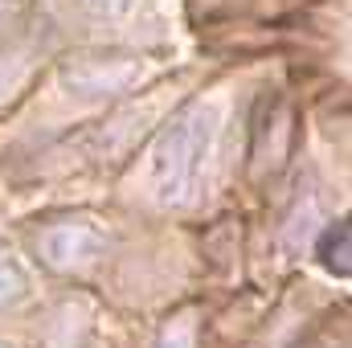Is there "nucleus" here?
Masks as SVG:
<instances>
[{"mask_svg":"<svg viewBox=\"0 0 352 348\" xmlns=\"http://www.w3.org/2000/svg\"><path fill=\"white\" fill-rule=\"evenodd\" d=\"M316 259L324 262L328 270H336V274H349L352 270V230H349V221H336V226H328V230L320 234Z\"/></svg>","mask_w":352,"mask_h":348,"instance_id":"obj_4","label":"nucleus"},{"mask_svg":"<svg viewBox=\"0 0 352 348\" xmlns=\"http://www.w3.org/2000/svg\"><path fill=\"white\" fill-rule=\"evenodd\" d=\"M213 135H217V111L205 102L180 107L164 123L156 152H152V184H156L160 205L180 209L197 197L205 160L213 152Z\"/></svg>","mask_w":352,"mask_h":348,"instance_id":"obj_1","label":"nucleus"},{"mask_svg":"<svg viewBox=\"0 0 352 348\" xmlns=\"http://www.w3.org/2000/svg\"><path fill=\"white\" fill-rule=\"evenodd\" d=\"M78 4L87 8L90 17H119V12H127L131 0H78Z\"/></svg>","mask_w":352,"mask_h":348,"instance_id":"obj_7","label":"nucleus"},{"mask_svg":"<svg viewBox=\"0 0 352 348\" xmlns=\"http://www.w3.org/2000/svg\"><path fill=\"white\" fill-rule=\"evenodd\" d=\"M25 291H29V274H25V266H21L16 259H8V254H0V307L21 303Z\"/></svg>","mask_w":352,"mask_h":348,"instance_id":"obj_5","label":"nucleus"},{"mask_svg":"<svg viewBox=\"0 0 352 348\" xmlns=\"http://www.w3.org/2000/svg\"><path fill=\"white\" fill-rule=\"evenodd\" d=\"M160 348H197V328L188 320H173L160 332Z\"/></svg>","mask_w":352,"mask_h":348,"instance_id":"obj_6","label":"nucleus"},{"mask_svg":"<svg viewBox=\"0 0 352 348\" xmlns=\"http://www.w3.org/2000/svg\"><path fill=\"white\" fill-rule=\"evenodd\" d=\"M140 74V66L131 58H78L74 66H66V87L74 94H111V90L131 87V78Z\"/></svg>","mask_w":352,"mask_h":348,"instance_id":"obj_3","label":"nucleus"},{"mask_svg":"<svg viewBox=\"0 0 352 348\" xmlns=\"http://www.w3.org/2000/svg\"><path fill=\"white\" fill-rule=\"evenodd\" d=\"M0 348H8V345H0Z\"/></svg>","mask_w":352,"mask_h":348,"instance_id":"obj_9","label":"nucleus"},{"mask_svg":"<svg viewBox=\"0 0 352 348\" xmlns=\"http://www.w3.org/2000/svg\"><path fill=\"white\" fill-rule=\"evenodd\" d=\"M8 8H12V0H0V21L8 17Z\"/></svg>","mask_w":352,"mask_h":348,"instance_id":"obj_8","label":"nucleus"},{"mask_svg":"<svg viewBox=\"0 0 352 348\" xmlns=\"http://www.w3.org/2000/svg\"><path fill=\"white\" fill-rule=\"evenodd\" d=\"M37 250L54 270H87L107 254V234L90 221H58L37 238Z\"/></svg>","mask_w":352,"mask_h":348,"instance_id":"obj_2","label":"nucleus"}]
</instances>
